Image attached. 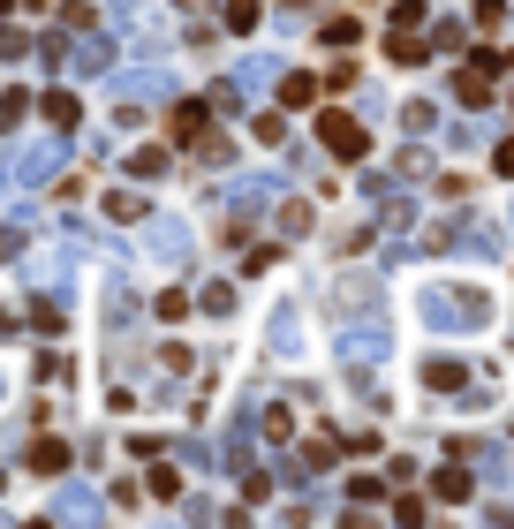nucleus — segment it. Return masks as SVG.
<instances>
[{
  "label": "nucleus",
  "mask_w": 514,
  "mask_h": 529,
  "mask_svg": "<svg viewBox=\"0 0 514 529\" xmlns=\"http://www.w3.org/2000/svg\"><path fill=\"white\" fill-rule=\"evenodd\" d=\"M431 492H439L446 507H462V499L477 492V477H469V469H439V477H431Z\"/></svg>",
  "instance_id": "nucleus-17"
},
{
  "label": "nucleus",
  "mask_w": 514,
  "mask_h": 529,
  "mask_svg": "<svg viewBox=\"0 0 514 529\" xmlns=\"http://www.w3.org/2000/svg\"><path fill=\"white\" fill-rule=\"evenodd\" d=\"M348 499H356V507H378V499H386V484H378V477H356V484H348Z\"/></svg>",
  "instance_id": "nucleus-36"
},
{
  "label": "nucleus",
  "mask_w": 514,
  "mask_h": 529,
  "mask_svg": "<svg viewBox=\"0 0 514 529\" xmlns=\"http://www.w3.org/2000/svg\"><path fill=\"white\" fill-rule=\"evenodd\" d=\"M484 144H492V121H446V152H484Z\"/></svg>",
  "instance_id": "nucleus-14"
},
{
  "label": "nucleus",
  "mask_w": 514,
  "mask_h": 529,
  "mask_svg": "<svg viewBox=\"0 0 514 529\" xmlns=\"http://www.w3.org/2000/svg\"><path fill=\"white\" fill-rule=\"evenodd\" d=\"M499 174H514V137H499V159H492Z\"/></svg>",
  "instance_id": "nucleus-41"
},
{
  "label": "nucleus",
  "mask_w": 514,
  "mask_h": 529,
  "mask_svg": "<svg viewBox=\"0 0 514 529\" xmlns=\"http://www.w3.org/2000/svg\"><path fill=\"white\" fill-rule=\"evenodd\" d=\"M129 318H137V295L114 280V288H106V325H129Z\"/></svg>",
  "instance_id": "nucleus-25"
},
{
  "label": "nucleus",
  "mask_w": 514,
  "mask_h": 529,
  "mask_svg": "<svg viewBox=\"0 0 514 529\" xmlns=\"http://www.w3.org/2000/svg\"><path fill=\"white\" fill-rule=\"evenodd\" d=\"M31 469H38V477H61V469H69V446H61V439H38L31 446Z\"/></svg>",
  "instance_id": "nucleus-18"
},
{
  "label": "nucleus",
  "mask_w": 514,
  "mask_h": 529,
  "mask_svg": "<svg viewBox=\"0 0 514 529\" xmlns=\"http://www.w3.org/2000/svg\"><path fill=\"white\" fill-rule=\"evenodd\" d=\"M462 38H469V31H462L454 16H446V23H431V38H424V46H431V53H462Z\"/></svg>",
  "instance_id": "nucleus-24"
},
{
  "label": "nucleus",
  "mask_w": 514,
  "mask_h": 529,
  "mask_svg": "<svg viewBox=\"0 0 514 529\" xmlns=\"http://www.w3.org/2000/svg\"><path fill=\"white\" fill-rule=\"evenodd\" d=\"M197 310H212V318H227V310H235V288H227V280H205V288H197Z\"/></svg>",
  "instance_id": "nucleus-23"
},
{
  "label": "nucleus",
  "mask_w": 514,
  "mask_h": 529,
  "mask_svg": "<svg viewBox=\"0 0 514 529\" xmlns=\"http://www.w3.org/2000/svg\"><path fill=\"white\" fill-rule=\"evenodd\" d=\"M31 53V31H16V23H0V61H23Z\"/></svg>",
  "instance_id": "nucleus-30"
},
{
  "label": "nucleus",
  "mask_w": 514,
  "mask_h": 529,
  "mask_svg": "<svg viewBox=\"0 0 514 529\" xmlns=\"http://www.w3.org/2000/svg\"><path fill=\"white\" fill-rule=\"evenodd\" d=\"M106 99H114V106L174 99V69H159V61H137V69H106Z\"/></svg>",
  "instance_id": "nucleus-1"
},
{
  "label": "nucleus",
  "mask_w": 514,
  "mask_h": 529,
  "mask_svg": "<svg viewBox=\"0 0 514 529\" xmlns=\"http://www.w3.org/2000/svg\"><path fill=\"white\" fill-rule=\"evenodd\" d=\"M273 227H280V242H303L310 235V205H295V197L280 205V197H273Z\"/></svg>",
  "instance_id": "nucleus-16"
},
{
  "label": "nucleus",
  "mask_w": 514,
  "mask_h": 529,
  "mask_svg": "<svg viewBox=\"0 0 514 529\" xmlns=\"http://www.w3.org/2000/svg\"><path fill=\"white\" fill-rule=\"evenodd\" d=\"M386 23H394V31H416V23H424V0H394V16H386Z\"/></svg>",
  "instance_id": "nucleus-35"
},
{
  "label": "nucleus",
  "mask_w": 514,
  "mask_h": 529,
  "mask_svg": "<svg viewBox=\"0 0 514 529\" xmlns=\"http://www.w3.org/2000/svg\"><path fill=\"white\" fill-rule=\"evenodd\" d=\"M61 167H69V144H53V137H38V144H23V152H16V182L23 189L61 182Z\"/></svg>",
  "instance_id": "nucleus-3"
},
{
  "label": "nucleus",
  "mask_w": 514,
  "mask_h": 529,
  "mask_svg": "<svg viewBox=\"0 0 514 529\" xmlns=\"http://www.w3.org/2000/svg\"><path fill=\"white\" fill-rule=\"evenodd\" d=\"M424 386L431 393H454V386H462V363H454V356H431L424 363Z\"/></svg>",
  "instance_id": "nucleus-21"
},
{
  "label": "nucleus",
  "mask_w": 514,
  "mask_h": 529,
  "mask_svg": "<svg viewBox=\"0 0 514 529\" xmlns=\"http://www.w3.org/2000/svg\"><path fill=\"white\" fill-rule=\"evenodd\" d=\"M499 69H507V53H492V46L469 53V76H499Z\"/></svg>",
  "instance_id": "nucleus-34"
},
{
  "label": "nucleus",
  "mask_w": 514,
  "mask_h": 529,
  "mask_svg": "<svg viewBox=\"0 0 514 529\" xmlns=\"http://www.w3.org/2000/svg\"><path fill=\"white\" fill-rule=\"evenodd\" d=\"M333 310H378V273H341L333 280Z\"/></svg>",
  "instance_id": "nucleus-9"
},
{
  "label": "nucleus",
  "mask_w": 514,
  "mask_h": 529,
  "mask_svg": "<svg viewBox=\"0 0 514 529\" xmlns=\"http://www.w3.org/2000/svg\"><path fill=\"white\" fill-rule=\"evenodd\" d=\"M288 174H318V152H310V144H288Z\"/></svg>",
  "instance_id": "nucleus-39"
},
{
  "label": "nucleus",
  "mask_w": 514,
  "mask_h": 529,
  "mask_svg": "<svg viewBox=\"0 0 514 529\" xmlns=\"http://www.w3.org/2000/svg\"><path fill=\"white\" fill-rule=\"evenodd\" d=\"M121 167H129V182H159V174L174 167V152H167V144H137V152L121 159Z\"/></svg>",
  "instance_id": "nucleus-12"
},
{
  "label": "nucleus",
  "mask_w": 514,
  "mask_h": 529,
  "mask_svg": "<svg viewBox=\"0 0 514 529\" xmlns=\"http://www.w3.org/2000/svg\"><path fill=\"white\" fill-rule=\"evenodd\" d=\"M227 31H257V0H227Z\"/></svg>",
  "instance_id": "nucleus-32"
},
{
  "label": "nucleus",
  "mask_w": 514,
  "mask_h": 529,
  "mask_svg": "<svg viewBox=\"0 0 514 529\" xmlns=\"http://www.w3.org/2000/svg\"><path fill=\"white\" fill-rule=\"evenodd\" d=\"M265 348H273V356H303V318H295L288 303H280L273 325H265Z\"/></svg>",
  "instance_id": "nucleus-11"
},
{
  "label": "nucleus",
  "mask_w": 514,
  "mask_h": 529,
  "mask_svg": "<svg viewBox=\"0 0 514 529\" xmlns=\"http://www.w3.org/2000/svg\"><path fill=\"white\" fill-rule=\"evenodd\" d=\"M318 144H326L333 159H363V152H371V137H363L356 114H326V121H318Z\"/></svg>",
  "instance_id": "nucleus-6"
},
{
  "label": "nucleus",
  "mask_w": 514,
  "mask_h": 529,
  "mask_svg": "<svg viewBox=\"0 0 514 529\" xmlns=\"http://www.w3.org/2000/svg\"><path fill=\"white\" fill-rule=\"evenodd\" d=\"M205 106H220V114H242V106H250V99H242V84H235V76H227V84H212V91H205Z\"/></svg>",
  "instance_id": "nucleus-26"
},
{
  "label": "nucleus",
  "mask_w": 514,
  "mask_h": 529,
  "mask_svg": "<svg viewBox=\"0 0 514 529\" xmlns=\"http://www.w3.org/2000/svg\"><path fill=\"white\" fill-rule=\"evenodd\" d=\"M401 167H409V174H416V182H424V174H431V167H439V159H431V152H424V144H409V152H401Z\"/></svg>",
  "instance_id": "nucleus-38"
},
{
  "label": "nucleus",
  "mask_w": 514,
  "mask_h": 529,
  "mask_svg": "<svg viewBox=\"0 0 514 529\" xmlns=\"http://www.w3.org/2000/svg\"><path fill=\"white\" fill-rule=\"evenodd\" d=\"M280 91H288L280 106H310V99H318V76H280Z\"/></svg>",
  "instance_id": "nucleus-29"
},
{
  "label": "nucleus",
  "mask_w": 514,
  "mask_h": 529,
  "mask_svg": "<svg viewBox=\"0 0 514 529\" xmlns=\"http://www.w3.org/2000/svg\"><path fill=\"white\" fill-rule=\"evenodd\" d=\"M121 61V46L106 31H69V53H61V69H76V76H106Z\"/></svg>",
  "instance_id": "nucleus-4"
},
{
  "label": "nucleus",
  "mask_w": 514,
  "mask_h": 529,
  "mask_svg": "<svg viewBox=\"0 0 514 529\" xmlns=\"http://www.w3.org/2000/svg\"><path fill=\"white\" fill-rule=\"evenodd\" d=\"M144 484H152V499H182V484H174L167 454H152V477H144Z\"/></svg>",
  "instance_id": "nucleus-27"
},
{
  "label": "nucleus",
  "mask_w": 514,
  "mask_h": 529,
  "mask_svg": "<svg viewBox=\"0 0 514 529\" xmlns=\"http://www.w3.org/2000/svg\"><path fill=\"white\" fill-rule=\"evenodd\" d=\"M356 38H363V31H356V23H348V16H341V23H326V46H333V53H348V46H356Z\"/></svg>",
  "instance_id": "nucleus-37"
},
{
  "label": "nucleus",
  "mask_w": 514,
  "mask_h": 529,
  "mask_svg": "<svg viewBox=\"0 0 514 529\" xmlns=\"http://www.w3.org/2000/svg\"><path fill=\"white\" fill-rule=\"evenodd\" d=\"M401 129H409V137H424V129H439V106H431V99H409V106H401Z\"/></svg>",
  "instance_id": "nucleus-22"
},
{
  "label": "nucleus",
  "mask_w": 514,
  "mask_h": 529,
  "mask_svg": "<svg viewBox=\"0 0 514 529\" xmlns=\"http://www.w3.org/2000/svg\"><path fill=\"white\" fill-rule=\"evenodd\" d=\"M99 514V484H61V499H53V522H91Z\"/></svg>",
  "instance_id": "nucleus-10"
},
{
  "label": "nucleus",
  "mask_w": 514,
  "mask_h": 529,
  "mask_svg": "<svg viewBox=\"0 0 514 529\" xmlns=\"http://www.w3.org/2000/svg\"><path fill=\"white\" fill-rule=\"evenodd\" d=\"M280 197V174H242V182H227L220 189V205L235 212V220H250V212H265Z\"/></svg>",
  "instance_id": "nucleus-5"
},
{
  "label": "nucleus",
  "mask_w": 514,
  "mask_h": 529,
  "mask_svg": "<svg viewBox=\"0 0 514 529\" xmlns=\"http://www.w3.org/2000/svg\"><path fill=\"white\" fill-rule=\"evenodd\" d=\"M333 446H341V439H333V431H318V439L303 446V461H295V469H303V477H318V469H333Z\"/></svg>",
  "instance_id": "nucleus-19"
},
{
  "label": "nucleus",
  "mask_w": 514,
  "mask_h": 529,
  "mask_svg": "<svg viewBox=\"0 0 514 529\" xmlns=\"http://www.w3.org/2000/svg\"><path fill=\"white\" fill-rule=\"evenodd\" d=\"M235 84H242V91H273V84H280V61H273V53H250V61L235 69Z\"/></svg>",
  "instance_id": "nucleus-15"
},
{
  "label": "nucleus",
  "mask_w": 514,
  "mask_h": 529,
  "mask_svg": "<svg viewBox=\"0 0 514 529\" xmlns=\"http://www.w3.org/2000/svg\"><path fill=\"white\" fill-rule=\"evenodd\" d=\"M23 106H31V91H0V129H16Z\"/></svg>",
  "instance_id": "nucleus-31"
},
{
  "label": "nucleus",
  "mask_w": 514,
  "mask_h": 529,
  "mask_svg": "<svg viewBox=\"0 0 514 529\" xmlns=\"http://www.w3.org/2000/svg\"><path fill=\"white\" fill-rule=\"evenodd\" d=\"M446 318H454V325H484V318H492V295H484V288L446 295Z\"/></svg>",
  "instance_id": "nucleus-13"
},
{
  "label": "nucleus",
  "mask_w": 514,
  "mask_h": 529,
  "mask_svg": "<svg viewBox=\"0 0 514 529\" xmlns=\"http://www.w3.org/2000/svg\"><path fill=\"white\" fill-rule=\"evenodd\" d=\"M477 23H484V31H499V23H507V0H477Z\"/></svg>",
  "instance_id": "nucleus-40"
},
{
  "label": "nucleus",
  "mask_w": 514,
  "mask_h": 529,
  "mask_svg": "<svg viewBox=\"0 0 514 529\" xmlns=\"http://www.w3.org/2000/svg\"><path fill=\"white\" fill-rule=\"evenodd\" d=\"M106 220H144V197L137 189H114V197H106Z\"/></svg>",
  "instance_id": "nucleus-28"
},
{
  "label": "nucleus",
  "mask_w": 514,
  "mask_h": 529,
  "mask_svg": "<svg viewBox=\"0 0 514 529\" xmlns=\"http://www.w3.org/2000/svg\"><path fill=\"white\" fill-rule=\"evenodd\" d=\"M76 114H84V106H76V91L53 84V91H46V121H53V129H76Z\"/></svg>",
  "instance_id": "nucleus-20"
},
{
  "label": "nucleus",
  "mask_w": 514,
  "mask_h": 529,
  "mask_svg": "<svg viewBox=\"0 0 514 529\" xmlns=\"http://www.w3.org/2000/svg\"><path fill=\"white\" fill-rule=\"evenodd\" d=\"M507 227H514V212H507Z\"/></svg>",
  "instance_id": "nucleus-43"
},
{
  "label": "nucleus",
  "mask_w": 514,
  "mask_h": 529,
  "mask_svg": "<svg viewBox=\"0 0 514 529\" xmlns=\"http://www.w3.org/2000/svg\"><path fill=\"white\" fill-rule=\"evenodd\" d=\"M174 121H182V137H205V99H182V114H174Z\"/></svg>",
  "instance_id": "nucleus-33"
},
{
  "label": "nucleus",
  "mask_w": 514,
  "mask_h": 529,
  "mask_svg": "<svg viewBox=\"0 0 514 529\" xmlns=\"http://www.w3.org/2000/svg\"><path fill=\"white\" fill-rule=\"evenodd\" d=\"M333 348H341L348 371H371V363H386V348H394V341H386V318H378V310H356V318L341 325V341H333Z\"/></svg>",
  "instance_id": "nucleus-2"
},
{
  "label": "nucleus",
  "mask_w": 514,
  "mask_h": 529,
  "mask_svg": "<svg viewBox=\"0 0 514 529\" xmlns=\"http://www.w3.org/2000/svg\"><path fill=\"white\" fill-rule=\"evenodd\" d=\"M144 250H152L159 265H189V250H197V235H189L182 220H152V227H144Z\"/></svg>",
  "instance_id": "nucleus-7"
},
{
  "label": "nucleus",
  "mask_w": 514,
  "mask_h": 529,
  "mask_svg": "<svg viewBox=\"0 0 514 529\" xmlns=\"http://www.w3.org/2000/svg\"><path fill=\"white\" fill-rule=\"evenodd\" d=\"M446 250H462V257H477V265H484V257L507 250V235H499L492 220H469V227H446Z\"/></svg>",
  "instance_id": "nucleus-8"
},
{
  "label": "nucleus",
  "mask_w": 514,
  "mask_h": 529,
  "mask_svg": "<svg viewBox=\"0 0 514 529\" xmlns=\"http://www.w3.org/2000/svg\"><path fill=\"white\" fill-rule=\"evenodd\" d=\"M0 16H8V0H0Z\"/></svg>",
  "instance_id": "nucleus-42"
}]
</instances>
